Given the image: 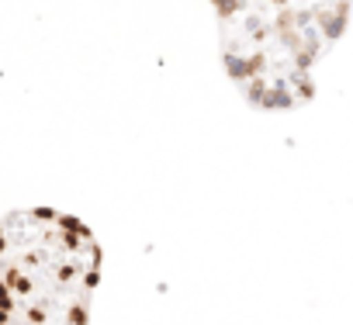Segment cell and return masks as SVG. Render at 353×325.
I'll use <instances>...</instances> for the list:
<instances>
[{"label":"cell","instance_id":"6da1fadb","mask_svg":"<svg viewBox=\"0 0 353 325\" xmlns=\"http://www.w3.org/2000/svg\"><path fill=\"white\" fill-rule=\"evenodd\" d=\"M225 66L260 107L312 97V66L346 25V0H212Z\"/></svg>","mask_w":353,"mask_h":325},{"label":"cell","instance_id":"7a4b0ae2","mask_svg":"<svg viewBox=\"0 0 353 325\" xmlns=\"http://www.w3.org/2000/svg\"><path fill=\"white\" fill-rule=\"evenodd\" d=\"M101 246L83 222L35 208L0 222V325H87Z\"/></svg>","mask_w":353,"mask_h":325}]
</instances>
